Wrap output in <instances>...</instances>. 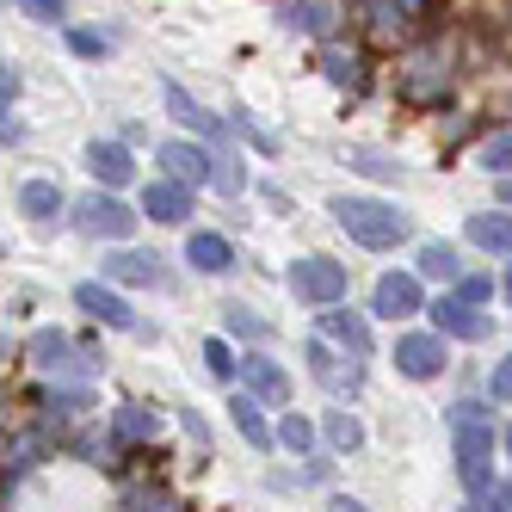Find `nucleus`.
<instances>
[{
	"label": "nucleus",
	"instance_id": "obj_11",
	"mask_svg": "<svg viewBox=\"0 0 512 512\" xmlns=\"http://www.w3.org/2000/svg\"><path fill=\"white\" fill-rule=\"evenodd\" d=\"M105 432H112L118 451H142V445H155V438H161V414L142 408V401H124V408L105 420Z\"/></svg>",
	"mask_w": 512,
	"mask_h": 512
},
{
	"label": "nucleus",
	"instance_id": "obj_37",
	"mask_svg": "<svg viewBox=\"0 0 512 512\" xmlns=\"http://www.w3.org/2000/svg\"><path fill=\"white\" fill-rule=\"evenodd\" d=\"M68 50H75V56H105V50H112V38H105V31H68Z\"/></svg>",
	"mask_w": 512,
	"mask_h": 512
},
{
	"label": "nucleus",
	"instance_id": "obj_3",
	"mask_svg": "<svg viewBox=\"0 0 512 512\" xmlns=\"http://www.w3.org/2000/svg\"><path fill=\"white\" fill-rule=\"evenodd\" d=\"M401 105H414V112H438V105L451 99V56L445 44H426L408 56V68H401V81H395Z\"/></svg>",
	"mask_w": 512,
	"mask_h": 512
},
{
	"label": "nucleus",
	"instance_id": "obj_35",
	"mask_svg": "<svg viewBox=\"0 0 512 512\" xmlns=\"http://www.w3.org/2000/svg\"><path fill=\"white\" fill-rule=\"evenodd\" d=\"M451 297H457V303H475V309H482V297H494V278H488V272H475V278H457V290H451Z\"/></svg>",
	"mask_w": 512,
	"mask_h": 512
},
{
	"label": "nucleus",
	"instance_id": "obj_10",
	"mask_svg": "<svg viewBox=\"0 0 512 512\" xmlns=\"http://www.w3.org/2000/svg\"><path fill=\"white\" fill-rule=\"evenodd\" d=\"M432 327L445 340H488L494 334V315H482L475 303H457V297H438L432 303Z\"/></svg>",
	"mask_w": 512,
	"mask_h": 512
},
{
	"label": "nucleus",
	"instance_id": "obj_23",
	"mask_svg": "<svg viewBox=\"0 0 512 512\" xmlns=\"http://www.w3.org/2000/svg\"><path fill=\"white\" fill-rule=\"evenodd\" d=\"M229 414H235V432L247 438L253 451H272V445H278V438H272V426H266V414H260V401H253V395H235V401H229Z\"/></svg>",
	"mask_w": 512,
	"mask_h": 512
},
{
	"label": "nucleus",
	"instance_id": "obj_7",
	"mask_svg": "<svg viewBox=\"0 0 512 512\" xmlns=\"http://www.w3.org/2000/svg\"><path fill=\"white\" fill-rule=\"evenodd\" d=\"M445 364H451L445 334H401V340H395V371L408 377V383H432V377H445Z\"/></svg>",
	"mask_w": 512,
	"mask_h": 512
},
{
	"label": "nucleus",
	"instance_id": "obj_33",
	"mask_svg": "<svg viewBox=\"0 0 512 512\" xmlns=\"http://www.w3.org/2000/svg\"><path fill=\"white\" fill-rule=\"evenodd\" d=\"M229 334H235V340H272V327L253 315V309H241V303H235V309H229Z\"/></svg>",
	"mask_w": 512,
	"mask_h": 512
},
{
	"label": "nucleus",
	"instance_id": "obj_17",
	"mask_svg": "<svg viewBox=\"0 0 512 512\" xmlns=\"http://www.w3.org/2000/svg\"><path fill=\"white\" fill-rule=\"evenodd\" d=\"M19 210H25L38 229H56L62 210H68V198H62L56 179H25V186H19Z\"/></svg>",
	"mask_w": 512,
	"mask_h": 512
},
{
	"label": "nucleus",
	"instance_id": "obj_32",
	"mask_svg": "<svg viewBox=\"0 0 512 512\" xmlns=\"http://www.w3.org/2000/svg\"><path fill=\"white\" fill-rule=\"evenodd\" d=\"M482 167H488L494 179H512V136H488V142H482Z\"/></svg>",
	"mask_w": 512,
	"mask_h": 512
},
{
	"label": "nucleus",
	"instance_id": "obj_36",
	"mask_svg": "<svg viewBox=\"0 0 512 512\" xmlns=\"http://www.w3.org/2000/svg\"><path fill=\"white\" fill-rule=\"evenodd\" d=\"M204 371L223 383V377H235V358H229V346L223 340H204Z\"/></svg>",
	"mask_w": 512,
	"mask_h": 512
},
{
	"label": "nucleus",
	"instance_id": "obj_31",
	"mask_svg": "<svg viewBox=\"0 0 512 512\" xmlns=\"http://www.w3.org/2000/svg\"><path fill=\"white\" fill-rule=\"evenodd\" d=\"M327 445H334V451H358L364 445V426L352 414H327Z\"/></svg>",
	"mask_w": 512,
	"mask_h": 512
},
{
	"label": "nucleus",
	"instance_id": "obj_34",
	"mask_svg": "<svg viewBox=\"0 0 512 512\" xmlns=\"http://www.w3.org/2000/svg\"><path fill=\"white\" fill-rule=\"evenodd\" d=\"M346 161H352L358 173H371V179H395V173H401V161H389V155H377V149H352Z\"/></svg>",
	"mask_w": 512,
	"mask_h": 512
},
{
	"label": "nucleus",
	"instance_id": "obj_38",
	"mask_svg": "<svg viewBox=\"0 0 512 512\" xmlns=\"http://www.w3.org/2000/svg\"><path fill=\"white\" fill-rule=\"evenodd\" d=\"M25 19H38V25H62L68 19V0H19Z\"/></svg>",
	"mask_w": 512,
	"mask_h": 512
},
{
	"label": "nucleus",
	"instance_id": "obj_43",
	"mask_svg": "<svg viewBox=\"0 0 512 512\" xmlns=\"http://www.w3.org/2000/svg\"><path fill=\"white\" fill-rule=\"evenodd\" d=\"M327 512H371V506H364V500H346V494H340V500H327Z\"/></svg>",
	"mask_w": 512,
	"mask_h": 512
},
{
	"label": "nucleus",
	"instance_id": "obj_20",
	"mask_svg": "<svg viewBox=\"0 0 512 512\" xmlns=\"http://www.w3.org/2000/svg\"><path fill=\"white\" fill-rule=\"evenodd\" d=\"M161 99H167V112L186 124V130H198V136H210V142H223V124H216V118H210L204 105H198L186 87H179V81H167V87H161Z\"/></svg>",
	"mask_w": 512,
	"mask_h": 512
},
{
	"label": "nucleus",
	"instance_id": "obj_48",
	"mask_svg": "<svg viewBox=\"0 0 512 512\" xmlns=\"http://www.w3.org/2000/svg\"><path fill=\"white\" fill-rule=\"evenodd\" d=\"M0 7H7V0H0Z\"/></svg>",
	"mask_w": 512,
	"mask_h": 512
},
{
	"label": "nucleus",
	"instance_id": "obj_1",
	"mask_svg": "<svg viewBox=\"0 0 512 512\" xmlns=\"http://www.w3.org/2000/svg\"><path fill=\"white\" fill-rule=\"evenodd\" d=\"M334 223L371 253H389V247L408 241V216L395 204H383V198H334Z\"/></svg>",
	"mask_w": 512,
	"mask_h": 512
},
{
	"label": "nucleus",
	"instance_id": "obj_9",
	"mask_svg": "<svg viewBox=\"0 0 512 512\" xmlns=\"http://www.w3.org/2000/svg\"><path fill=\"white\" fill-rule=\"evenodd\" d=\"M420 309H426V297H420V278H414V272H383V278H377L371 315H383V321H408V315H420Z\"/></svg>",
	"mask_w": 512,
	"mask_h": 512
},
{
	"label": "nucleus",
	"instance_id": "obj_30",
	"mask_svg": "<svg viewBox=\"0 0 512 512\" xmlns=\"http://www.w3.org/2000/svg\"><path fill=\"white\" fill-rule=\"evenodd\" d=\"M272 438H278V445H284V451H315V426H309L303 414H284Z\"/></svg>",
	"mask_w": 512,
	"mask_h": 512
},
{
	"label": "nucleus",
	"instance_id": "obj_26",
	"mask_svg": "<svg viewBox=\"0 0 512 512\" xmlns=\"http://www.w3.org/2000/svg\"><path fill=\"white\" fill-rule=\"evenodd\" d=\"M432 13V0H371V25L377 31H401V25H414Z\"/></svg>",
	"mask_w": 512,
	"mask_h": 512
},
{
	"label": "nucleus",
	"instance_id": "obj_19",
	"mask_svg": "<svg viewBox=\"0 0 512 512\" xmlns=\"http://www.w3.org/2000/svg\"><path fill=\"white\" fill-rule=\"evenodd\" d=\"M334 19H340V0H290L284 7V25L303 31V38H327Z\"/></svg>",
	"mask_w": 512,
	"mask_h": 512
},
{
	"label": "nucleus",
	"instance_id": "obj_27",
	"mask_svg": "<svg viewBox=\"0 0 512 512\" xmlns=\"http://www.w3.org/2000/svg\"><path fill=\"white\" fill-rule=\"evenodd\" d=\"M124 512H186V500L167 494L161 482H136V488H124Z\"/></svg>",
	"mask_w": 512,
	"mask_h": 512
},
{
	"label": "nucleus",
	"instance_id": "obj_29",
	"mask_svg": "<svg viewBox=\"0 0 512 512\" xmlns=\"http://www.w3.org/2000/svg\"><path fill=\"white\" fill-rule=\"evenodd\" d=\"M414 278H445V284H457V278H463V266H457V247H445V241H426V247H420V266H414Z\"/></svg>",
	"mask_w": 512,
	"mask_h": 512
},
{
	"label": "nucleus",
	"instance_id": "obj_8",
	"mask_svg": "<svg viewBox=\"0 0 512 512\" xmlns=\"http://www.w3.org/2000/svg\"><path fill=\"white\" fill-rule=\"evenodd\" d=\"M75 309L81 315H93L99 327H124V334H142V321H136V309L118 297L112 284H99V278H87V284H75Z\"/></svg>",
	"mask_w": 512,
	"mask_h": 512
},
{
	"label": "nucleus",
	"instance_id": "obj_39",
	"mask_svg": "<svg viewBox=\"0 0 512 512\" xmlns=\"http://www.w3.org/2000/svg\"><path fill=\"white\" fill-rule=\"evenodd\" d=\"M488 401H512V352L488 371Z\"/></svg>",
	"mask_w": 512,
	"mask_h": 512
},
{
	"label": "nucleus",
	"instance_id": "obj_6",
	"mask_svg": "<svg viewBox=\"0 0 512 512\" xmlns=\"http://www.w3.org/2000/svg\"><path fill=\"white\" fill-rule=\"evenodd\" d=\"M290 290H297V303L334 309V303H346V266H334V260H321V253H309V260L290 266Z\"/></svg>",
	"mask_w": 512,
	"mask_h": 512
},
{
	"label": "nucleus",
	"instance_id": "obj_42",
	"mask_svg": "<svg viewBox=\"0 0 512 512\" xmlns=\"http://www.w3.org/2000/svg\"><path fill=\"white\" fill-rule=\"evenodd\" d=\"M19 142H25V124L13 112H0V149H19Z\"/></svg>",
	"mask_w": 512,
	"mask_h": 512
},
{
	"label": "nucleus",
	"instance_id": "obj_15",
	"mask_svg": "<svg viewBox=\"0 0 512 512\" xmlns=\"http://www.w3.org/2000/svg\"><path fill=\"white\" fill-rule=\"evenodd\" d=\"M142 216H155V223H186L192 216V186H179V179H149V186H142Z\"/></svg>",
	"mask_w": 512,
	"mask_h": 512
},
{
	"label": "nucleus",
	"instance_id": "obj_12",
	"mask_svg": "<svg viewBox=\"0 0 512 512\" xmlns=\"http://www.w3.org/2000/svg\"><path fill=\"white\" fill-rule=\"evenodd\" d=\"M161 167H167V179H179V186H210L216 179V161H210V149H198V142H161Z\"/></svg>",
	"mask_w": 512,
	"mask_h": 512
},
{
	"label": "nucleus",
	"instance_id": "obj_28",
	"mask_svg": "<svg viewBox=\"0 0 512 512\" xmlns=\"http://www.w3.org/2000/svg\"><path fill=\"white\" fill-rule=\"evenodd\" d=\"M321 75L334 81V87H364V56L358 50H321Z\"/></svg>",
	"mask_w": 512,
	"mask_h": 512
},
{
	"label": "nucleus",
	"instance_id": "obj_41",
	"mask_svg": "<svg viewBox=\"0 0 512 512\" xmlns=\"http://www.w3.org/2000/svg\"><path fill=\"white\" fill-rule=\"evenodd\" d=\"M235 130H241V136H247V142H253V149H260V155H272V136H266V130H260V124H253V118H247V112H241V118H235Z\"/></svg>",
	"mask_w": 512,
	"mask_h": 512
},
{
	"label": "nucleus",
	"instance_id": "obj_5",
	"mask_svg": "<svg viewBox=\"0 0 512 512\" xmlns=\"http://www.w3.org/2000/svg\"><path fill=\"white\" fill-rule=\"evenodd\" d=\"M75 216H81V235H93V241H130L136 223H142V216H136L118 192H93V198H81Z\"/></svg>",
	"mask_w": 512,
	"mask_h": 512
},
{
	"label": "nucleus",
	"instance_id": "obj_16",
	"mask_svg": "<svg viewBox=\"0 0 512 512\" xmlns=\"http://www.w3.org/2000/svg\"><path fill=\"white\" fill-rule=\"evenodd\" d=\"M87 173L99 179L105 192H118V186H130V179H136V161H130L124 142H87Z\"/></svg>",
	"mask_w": 512,
	"mask_h": 512
},
{
	"label": "nucleus",
	"instance_id": "obj_2",
	"mask_svg": "<svg viewBox=\"0 0 512 512\" xmlns=\"http://www.w3.org/2000/svg\"><path fill=\"white\" fill-rule=\"evenodd\" d=\"M25 358H31V371H38V377H50V383H81V389L105 371V358L87 340H68V334H31Z\"/></svg>",
	"mask_w": 512,
	"mask_h": 512
},
{
	"label": "nucleus",
	"instance_id": "obj_13",
	"mask_svg": "<svg viewBox=\"0 0 512 512\" xmlns=\"http://www.w3.org/2000/svg\"><path fill=\"white\" fill-rule=\"evenodd\" d=\"M321 334L334 340L340 352H352V358H371V321H364V315H352L346 303L321 309Z\"/></svg>",
	"mask_w": 512,
	"mask_h": 512
},
{
	"label": "nucleus",
	"instance_id": "obj_22",
	"mask_svg": "<svg viewBox=\"0 0 512 512\" xmlns=\"http://www.w3.org/2000/svg\"><path fill=\"white\" fill-rule=\"evenodd\" d=\"M186 260H192L198 272H210V278H216V272H235V247L216 235V229H198V235L186 241Z\"/></svg>",
	"mask_w": 512,
	"mask_h": 512
},
{
	"label": "nucleus",
	"instance_id": "obj_46",
	"mask_svg": "<svg viewBox=\"0 0 512 512\" xmlns=\"http://www.w3.org/2000/svg\"><path fill=\"white\" fill-rule=\"evenodd\" d=\"M500 494H506V512H512V482H506V488H500Z\"/></svg>",
	"mask_w": 512,
	"mask_h": 512
},
{
	"label": "nucleus",
	"instance_id": "obj_44",
	"mask_svg": "<svg viewBox=\"0 0 512 512\" xmlns=\"http://www.w3.org/2000/svg\"><path fill=\"white\" fill-rule=\"evenodd\" d=\"M500 290H506V303H512V266H506V284H500Z\"/></svg>",
	"mask_w": 512,
	"mask_h": 512
},
{
	"label": "nucleus",
	"instance_id": "obj_25",
	"mask_svg": "<svg viewBox=\"0 0 512 512\" xmlns=\"http://www.w3.org/2000/svg\"><path fill=\"white\" fill-rule=\"evenodd\" d=\"M309 371H315V383H321V389H334V395H358V371H340V358L327 352L321 340L309 346Z\"/></svg>",
	"mask_w": 512,
	"mask_h": 512
},
{
	"label": "nucleus",
	"instance_id": "obj_45",
	"mask_svg": "<svg viewBox=\"0 0 512 512\" xmlns=\"http://www.w3.org/2000/svg\"><path fill=\"white\" fill-rule=\"evenodd\" d=\"M500 198H506V204H512V179H506V186H500Z\"/></svg>",
	"mask_w": 512,
	"mask_h": 512
},
{
	"label": "nucleus",
	"instance_id": "obj_40",
	"mask_svg": "<svg viewBox=\"0 0 512 512\" xmlns=\"http://www.w3.org/2000/svg\"><path fill=\"white\" fill-rule=\"evenodd\" d=\"M13 99H19V68L0 62V112H13Z\"/></svg>",
	"mask_w": 512,
	"mask_h": 512
},
{
	"label": "nucleus",
	"instance_id": "obj_24",
	"mask_svg": "<svg viewBox=\"0 0 512 512\" xmlns=\"http://www.w3.org/2000/svg\"><path fill=\"white\" fill-rule=\"evenodd\" d=\"M469 241L482 247V253H512V216H506V210L469 216Z\"/></svg>",
	"mask_w": 512,
	"mask_h": 512
},
{
	"label": "nucleus",
	"instance_id": "obj_18",
	"mask_svg": "<svg viewBox=\"0 0 512 512\" xmlns=\"http://www.w3.org/2000/svg\"><path fill=\"white\" fill-rule=\"evenodd\" d=\"M87 408H93V389H81V383H50L44 389V426H81Z\"/></svg>",
	"mask_w": 512,
	"mask_h": 512
},
{
	"label": "nucleus",
	"instance_id": "obj_47",
	"mask_svg": "<svg viewBox=\"0 0 512 512\" xmlns=\"http://www.w3.org/2000/svg\"><path fill=\"white\" fill-rule=\"evenodd\" d=\"M506 451H512V426H506Z\"/></svg>",
	"mask_w": 512,
	"mask_h": 512
},
{
	"label": "nucleus",
	"instance_id": "obj_4",
	"mask_svg": "<svg viewBox=\"0 0 512 512\" xmlns=\"http://www.w3.org/2000/svg\"><path fill=\"white\" fill-rule=\"evenodd\" d=\"M50 451H56V438H50L44 420H38V426H25V432H13L7 445H0V494H13L38 463H50Z\"/></svg>",
	"mask_w": 512,
	"mask_h": 512
},
{
	"label": "nucleus",
	"instance_id": "obj_21",
	"mask_svg": "<svg viewBox=\"0 0 512 512\" xmlns=\"http://www.w3.org/2000/svg\"><path fill=\"white\" fill-rule=\"evenodd\" d=\"M235 371L247 377V395H253V401H284V389H290V383H284V371H278L266 352H247Z\"/></svg>",
	"mask_w": 512,
	"mask_h": 512
},
{
	"label": "nucleus",
	"instance_id": "obj_14",
	"mask_svg": "<svg viewBox=\"0 0 512 512\" xmlns=\"http://www.w3.org/2000/svg\"><path fill=\"white\" fill-rule=\"evenodd\" d=\"M99 272H105V284H149V290H155V284H167L161 253H136V247H118Z\"/></svg>",
	"mask_w": 512,
	"mask_h": 512
}]
</instances>
